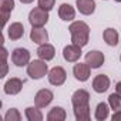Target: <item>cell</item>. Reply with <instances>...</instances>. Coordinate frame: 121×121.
Wrapping results in <instances>:
<instances>
[{
	"label": "cell",
	"mask_w": 121,
	"mask_h": 121,
	"mask_svg": "<svg viewBox=\"0 0 121 121\" xmlns=\"http://www.w3.org/2000/svg\"><path fill=\"white\" fill-rule=\"evenodd\" d=\"M70 34H71V41L73 44L78 46V47H84L88 43L90 39V27L87 23L84 22H74L70 24L69 27Z\"/></svg>",
	"instance_id": "obj_1"
},
{
	"label": "cell",
	"mask_w": 121,
	"mask_h": 121,
	"mask_svg": "<svg viewBox=\"0 0 121 121\" xmlns=\"http://www.w3.org/2000/svg\"><path fill=\"white\" fill-rule=\"evenodd\" d=\"M48 73V67L44 60H33L27 64V74L33 80H40Z\"/></svg>",
	"instance_id": "obj_2"
},
{
	"label": "cell",
	"mask_w": 121,
	"mask_h": 121,
	"mask_svg": "<svg viewBox=\"0 0 121 121\" xmlns=\"http://www.w3.org/2000/svg\"><path fill=\"white\" fill-rule=\"evenodd\" d=\"M48 22V12L41 7H34L29 14V23L31 27H43Z\"/></svg>",
	"instance_id": "obj_3"
},
{
	"label": "cell",
	"mask_w": 121,
	"mask_h": 121,
	"mask_svg": "<svg viewBox=\"0 0 121 121\" xmlns=\"http://www.w3.org/2000/svg\"><path fill=\"white\" fill-rule=\"evenodd\" d=\"M12 61L17 67H24L30 63V51L27 48H14L12 51Z\"/></svg>",
	"instance_id": "obj_4"
},
{
	"label": "cell",
	"mask_w": 121,
	"mask_h": 121,
	"mask_svg": "<svg viewBox=\"0 0 121 121\" xmlns=\"http://www.w3.org/2000/svg\"><path fill=\"white\" fill-rule=\"evenodd\" d=\"M66 78H67V73L60 66H56L48 71V81L53 86H63Z\"/></svg>",
	"instance_id": "obj_5"
},
{
	"label": "cell",
	"mask_w": 121,
	"mask_h": 121,
	"mask_svg": "<svg viewBox=\"0 0 121 121\" xmlns=\"http://www.w3.org/2000/svg\"><path fill=\"white\" fill-rule=\"evenodd\" d=\"M53 98H54V94H53L50 90L41 88V90H39V91L36 93V95H34V104H36L39 108H44V107H47V105L53 101Z\"/></svg>",
	"instance_id": "obj_6"
},
{
	"label": "cell",
	"mask_w": 121,
	"mask_h": 121,
	"mask_svg": "<svg viewBox=\"0 0 121 121\" xmlns=\"http://www.w3.org/2000/svg\"><path fill=\"white\" fill-rule=\"evenodd\" d=\"M86 63L91 69H100L104 64V54L98 50H91L86 54Z\"/></svg>",
	"instance_id": "obj_7"
},
{
	"label": "cell",
	"mask_w": 121,
	"mask_h": 121,
	"mask_svg": "<svg viewBox=\"0 0 121 121\" xmlns=\"http://www.w3.org/2000/svg\"><path fill=\"white\" fill-rule=\"evenodd\" d=\"M90 73H91V67L87 63H77L73 67V74L76 77V80L78 81H87L90 78Z\"/></svg>",
	"instance_id": "obj_8"
},
{
	"label": "cell",
	"mask_w": 121,
	"mask_h": 121,
	"mask_svg": "<svg viewBox=\"0 0 121 121\" xmlns=\"http://www.w3.org/2000/svg\"><path fill=\"white\" fill-rule=\"evenodd\" d=\"M63 57L69 63H76L77 60L81 57V47H78V46H76L73 43L66 46L64 50H63Z\"/></svg>",
	"instance_id": "obj_9"
},
{
	"label": "cell",
	"mask_w": 121,
	"mask_h": 121,
	"mask_svg": "<svg viewBox=\"0 0 121 121\" xmlns=\"http://www.w3.org/2000/svg\"><path fill=\"white\" fill-rule=\"evenodd\" d=\"M22 88H23V81L20 78H17V77H12V78H9L6 81L3 90L9 95H16V94H19L22 91Z\"/></svg>",
	"instance_id": "obj_10"
},
{
	"label": "cell",
	"mask_w": 121,
	"mask_h": 121,
	"mask_svg": "<svg viewBox=\"0 0 121 121\" xmlns=\"http://www.w3.org/2000/svg\"><path fill=\"white\" fill-rule=\"evenodd\" d=\"M110 87V78L105 76V74H98L94 77L93 80V88L95 93L101 94V93H105Z\"/></svg>",
	"instance_id": "obj_11"
},
{
	"label": "cell",
	"mask_w": 121,
	"mask_h": 121,
	"mask_svg": "<svg viewBox=\"0 0 121 121\" xmlns=\"http://www.w3.org/2000/svg\"><path fill=\"white\" fill-rule=\"evenodd\" d=\"M71 103H73V107L88 105V103H90V94H88V91H86L83 88L74 91V94L71 95Z\"/></svg>",
	"instance_id": "obj_12"
},
{
	"label": "cell",
	"mask_w": 121,
	"mask_h": 121,
	"mask_svg": "<svg viewBox=\"0 0 121 121\" xmlns=\"http://www.w3.org/2000/svg\"><path fill=\"white\" fill-rule=\"evenodd\" d=\"M37 56L41 60H44V61H50V60H53L54 56H56V48L48 43L40 44L39 48H37Z\"/></svg>",
	"instance_id": "obj_13"
},
{
	"label": "cell",
	"mask_w": 121,
	"mask_h": 121,
	"mask_svg": "<svg viewBox=\"0 0 121 121\" xmlns=\"http://www.w3.org/2000/svg\"><path fill=\"white\" fill-rule=\"evenodd\" d=\"M76 6H77V10L84 16H90L95 10L94 0H76Z\"/></svg>",
	"instance_id": "obj_14"
},
{
	"label": "cell",
	"mask_w": 121,
	"mask_h": 121,
	"mask_svg": "<svg viewBox=\"0 0 121 121\" xmlns=\"http://www.w3.org/2000/svg\"><path fill=\"white\" fill-rule=\"evenodd\" d=\"M30 39L31 41H34L36 44H44L48 41V34L43 27H33L30 31Z\"/></svg>",
	"instance_id": "obj_15"
},
{
	"label": "cell",
	"mask_w": 121,
	"mask_h": 121,
	"mask_svg": "<svg viewBox=\"0 0 121 121\" xmlns=\"http://www.w3.org/2000/svg\"><path fill=\"white\" fill-rule=\"evenodd\" d=\"M58 16H60V19L64 20V22H71L76 17V10H74V7L71 4L63 3L61 6L58 7Z\"/></svg>",
	"instance_id": "obj_16"
},
{
	"label": "cell",
	"mask_w": 121,
	"mask_h": 121,
	"mask_svg": "<svg viewBox=\"0 0 121 121\" xmlns=\"http://www.w3.org/2000/svg\"><path fill=\"white\" fill-rule=\"evenodd\" d=\"M7 34H9L10 40H20L24 36V26L20 22L12 23L7 29Z\"/></svg>",
	"instance_id": "obj_17"
},
{
	"label": "cell",
	"mask_w": 121,
	"mask_h": 121,
	"mask_svg": "<svg viewBox=\"0 0 121 121\" xmlns=\"http://www.w3.org/2000/svg\"><path fill=\"white\" fill-rule=\"evenodd\" d=\"M13 9H14V0H0V12H2V17H3V26L7 23L9 14L13 12Z\"/></svg>",
	"instance_id": "obj_18"
},
{
	"label": "cell",
	"mask_w": 121,
	"mask_h": 121,
	"mask_svg": "<svg viewBox=\"0 0 121 121\" xmlns=\"http://www.w3.org/2000/svg\"><path fill=\"white\" fill-rule=\"evenodd\" d=\"M66 118H67V114L63 107H53L47 114L48 121H64Z\"/></svg>",
	"instance_id": "obj_19"
},
{
	"label": "cell",
	"mask_w": 121,
	"mask_h": 121,
	"mask_svg": "<svg viewBox=\"0 0 121 121\" xmlns=\"http://www.w3.org/2000/svg\"><path fill=\"white\" fill-rule=\"evenodd\" d=\"M74 117L77 121H88L90 120V105L74 107Z\"/></svg>",
	"instance_id": "obj_20"
},
{
	"label": "cell",
	"mask_w": 121,
	"mask_h": 121,
	"mask_svg": "<svg viewBox=\"0 0 121 121\" xmlns=\"http://www.w3.org/2000/svg\"><path fill=\"white\" fill-rule=\"evenodd\" d=\"M103 37H104V41H105L108 46L115 47V46L118 44V33H117V30H114V29H105Z\"/></svg>",
	"instance_id": "obj_21"
},
{
	"label": "cell",
	"mask_w": 121,
	"mask_h": 121,
	"mask_svg": "<svg viewBox=\"0 0 121 121\" xmlns=\"http://www.w3.org/2000/svg\"><path fill=\"white\" fill-rule=\"evenodd\" d=\"M24 114H26V118L29 121H41L43 120V114H41V111L39 110L37 105L36 107H27Z\"/></svg>",
	"instance_id": "obj_22"
},
{
	"label": "cell",
	"mask_w": 121,
	"mask_h": 121,
	"mask_svg": "<svg viewBox=\"0 0 121 121\" xmlns=\"http://www.w3.org/2000/svg\"><path fill=\"white\" fill-rule=\"evenodd\" d=\"M108 111H110V105L105 103H98L97 108H95V120L98 121H104L108 118Z\"/></svg>",
	"instance_id": "obj_23"
},
{
	"label": "cell",
	"mask_w": 121,
	"mask_h": 121,
	"mask_svg": "<svg viewBox=\"0 0 121 121\" xmlns=\"http://www.w3.org/2000/svg\"><path fill=\"white\" fill-rule=\"evenodd\" d=\"M108 105L111 110L114 111H118L121 110V95L118 93H112L108 95Z\"/></svg>",
	"instance_id": "obj_24"
},
{
	"label": "cell",
	"mask_w": 121,
	"mask_h": 121,
	"mask_svg": "<svg viewBox=\"0 0 121 121\" xmlns=\"http://www.w3.org/2000/svg\"><path fill=\"white\" fill-rule=\"evenodd\" d=\"M4 120H6V121H20V120H22V115H20L19 110L10 108V110L4 114Z\"/></svg>",
	"instance_id": "obj_25"
},
{
	"label": "cell",
	"mask_w": 121,
	"mask_h": 121,
	"mask_svg": "<svg viewBox=\"0 0 121 121\" xmlns=\"http://www.w3.org/2000/svg\"><path fill=\"white\" fill-rule=\"evenodd\" d=\"M54 3H56V0H39V7L50 12L54 7Z\"/></svg>",
	"instance_id": "obj_26"
},
{
	"label": "cell",
	"mask_w": 121,
	"mask_h": 121,
	"mask_svg": "<svg viewBox=\"0 0 121 121\" xmlns=\"http://www.w3.org/2000/svg\"><path fill=\"white\" fill-rule=\"evenodd\" d=\"M111 120H112V121H121V110H118V111H114V114H112Z\"/></svg>",
	"instance_id": "obj_27"
},
{
	"label": "cell",
	"mask_w": 121,
	"mask_h": 121,
	"mask_svg": "<svg viewBox=\"0 0 121 121\" xmlns=\"http://www.w3.org/2000/svg\"><path fill=\"white\" fill-rule=\"evenodd\" d=\"M115 93H118V94L121 95V81H118V83L115 84Z\"/></svg>",
	"instance_id": "obj_28"
},
{
	"label": "cell",
	"mask_w": 121,
	"mask_h": 121,
	"mask_svg": "<svg viewBox=\"0 0 121 121\" xmlns=\"http://www.w3.org/2000/svg\"><path fill=\"white\" fill-rule=\"evenodd\" d=\"M22 3H24V4H29V3H31V2H34V0H20Z\"/></svg>",
	"instance_id": "obj_29"
},
{
	"label": "cell",
	"mask_w": 121,
	"mask_h": 121,
	"mask_svg": "<svg viewBox=\"0 0 121 121\" xmlns=\"http://www.w3.org/2000/svg\"><path fill=\"white\" fill-rule=\"evenodd\" d=\"M115 2H117V3H121V0H115Z\"/></svg>",
	"instance_id": "obj_30"
},
{
	"label": "cell",
	"mask_w": 121,
	"mask_h": 121,
	"mask_svg": "<svg viewBox=\"0 0 121 121\" xmlns=\"http://www.w3.org/2000/svg\"><path fill=\"white\" fill-rule=\"evenodd\" d=\"M120 61H121V56H120Z\"/></svg>",
	"instance_id": "obj_31"
}]
</instances>
